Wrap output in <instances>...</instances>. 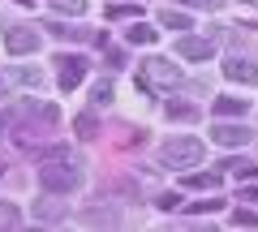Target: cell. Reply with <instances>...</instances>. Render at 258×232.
<instances>
[{
  "mask_svg": "<svg viewBox=\"0 0 258 232\" xmlns=\"http://www.w3.org/2000/svg\"><path fill=\"white\" fill-rule=\"evenodd\" d=\"M39 185H43L47 194H69V189L82 185V172H78V164L69 155H56V159H47V164L39 168Z\"/></svg>",
  "mask_w": 258,
  "mask_h": 232,
  "instance_id": "obj_1",
  "label": "cell"
},
{
  "mask_svg": "<svg viewBox=\"0 0 258 232\" xmlns=\"http://www.w3.org/2000/svg\"><path fill=\"white\" fill-rule=\"evenodd\" d=\"M159 164L164 168H198L203 164V142L198 138H172L159 146Z\"/></svg>",
  "mask_w": 258,
  "mask_h": 232,
  "instance_id": "obj_2",
  "label": "cell"
},
{
  "mask_svg": "<svg viewBox=\"0 0 258 232\" xmlns=\"http://www.w3.org/2000/svg\"><path fill=\"white\" fill-rule=\"evenodd\" d=\"M142 78H147V82L176 86V82H181V69H176L172 60H164V56H151V60H142Z\"/></svg>",
  "mask_w": 258,
  "mask_h": 232,
  "instance_id": "obj_3",
  "label": "cell"
},
{
  "mask_svg": "<svg viewBox=\"0 0 258 232\" xmlns=\"http://www.w3.org/2000/svg\"><path fill=\"white\" fill-rule=\"evenodd\" d=\"M211 142H215V146H245V142H249V129H245V125L220 121V125H211Z\"/></svg>",
  "mask_w": 258,
  "mask_h": 232,
  "instance_id": "obj_4",
  "label": "cell"
},
{
  "mask_svg": "<svg viewBox=\"0 0 258 232\" xmlns=\"http://www.w3.org/2000/svg\"><path fill=\"white\" fill-rule=\"evenodd\" d=\"M5 47H9L13 56H26V52H35V47H39V30H30V26H13L9 35H5Z\"/></svg>",
  "mask_w": 258,
  "mask_h": 232,
  "instance_id": "obj_5",
  "label": "cell"
},
{
  "mask_svg": "<svg viewBox=\"0 0 258 232\" xmlns=\"http://www.w3.org/2000/svg\"><path fill=\"white\" fill-rule=\"evenodd\" d=\"M176 52H181L185 60H211V56H215V39H198V35H185L181 43H176Z\"/></svg>",
  "mask_w": 258,
  "mask_h": 232,
  "instance_id": "obj_6",
  "label": "cell"
},
{
  "mask_svg": "<svg viewBox=\"0 0 258 232\" xmlns=\"http://www.w3.org/2000/svg\"><path fill=\"white\" fill-rule=\"evenodd\" d=\"M56 65H60V91H74V86L86 78V60L82 56H60Z\"/></svg>",
  "mask_w": 258,
  "mask_h": 232,
  "instance_id": "obj_7",
  "label": "cell"
},
{
  "mask_svg": "<svg viewBox=\"0 0 258 232\" xmlns=\"http://www.w3.org/2000/svg\"><path fill=\"white\" fill-rule=\"evenodd\" d=\"M224 78H228V82H241V86H258V65H249V60L232 56L228 65H224Z\"/></svg>",
  "mask_w": 258,
  "mask_h": 232,
  "instance_id": "obj_8",
  "label": "cell"
},
{
  "mask_svg": "<svg viewBox=\"0 0 258 232\" xmlns=\"http://www.w3.org/2000/svg\"><path fill=\"white\" fill-rule=\"evenodd\" d=\"M245 112H249V99H232V95L215 99V116H245Z\"/></svg>",
  "mask_w": 258,
  "mask_h": 232,
  "instance_id": "obj_9",
  "label": "cell"
},
{
  "mask_svg": "<svg viewBox=\"0 0 258 232\" xmlns=\"http://www.w3.org/2000/svg\"><path fill=\"white\" fill-rule=\"evenodd\" d=\"M185 189H203V194H215V189H220V177H215V172H189V177H185Z\"/></svg>",
  "mask_w": 258,
  "mask_h": 232,
  "instance_id": "obj_10",
  "label": "cell"
},
{
  "mask_svg": "<svg viewBox=\"0 0 258 232\" xmlns=\"http://www.w3.org/2000/svg\"><path fill=\"white\" fill-rule=\"evenodd\" d=\"M125 39H129L134 47H151V43H155V30H151L147 22H134V26L125 30Z\"/></svg>",
  "mask_w": 258,
  "mask_h": 232,
  "instance_id": "obj_11",
  "label": "cell"
},
{
  "mask_svg": "<svg viewBox=\"0 0 258 232\" xmlns=\"http://www.w3.org/2000/svg\"><path fill=\"white\" fill-rule=\"evenodd\" d=\"M13 78H18L22 86H30V91H39V86H43V73H39V69H30V65H18V69H13Z\"/></svg>",
  "mask_w": 258,
  "mask_h": 232,
  "instance_id": "obj_12",
  "label": "cell"
},
{
  "mask_svg": "<svg viewBox=\"0 0 258 232\" xmlns=\"http://www.w3.org/2000/svg\"><path fill=\"white\" fill-rule=\"evenodd\" d=\"M56 13H69V18H82L86 13V0H52Z\"/></svg>",
  "mask_w": 258,
  "mask_h": 232,
  "instance_id": "obj_13",
  "label": "cell"
},
{
  "mask_svg": "<svg viewBox=\"0 0 258 232\" xmlns=\"http://www.w3.org/2000/svg\"><path fill=\"white\" fill-rule=\"evenodd\" d=\"M159 22H164L168 30H189V18H185L181 9H164V18H159Z\"/></svg>",
  "mask_w": 258,
  "mask_h": 232,
  "instance_id": "obj_14",
  "label": "cell"
},
{
  "mask_svg": "<svg viewBox=\"0 0 258 232\" xmlns=\"http://www.w3.org/2000/svg\"><path fill=\"white\" fill-rule=\"evenodd\" d=\"M220 168H228L232 177H254V172H258V168H254V164H249V159H224V164H220Z\"/></svg>",
  "mask_w": 258,
  "mask_h": 232,
  "instance_id": "obj_15",
  "label": "cell"
},
{
  "mask_svg": "<svg viewBox=\"0 0 258 232\" xmlns=\"http://www.w3.org/2000/svg\"><path fill=\"white\" fill-rule=\"evenodd\" d=\"M47 30H52L56 39H86V30H78V26H64V22H47Z\"/></svg>",
  "mask_w": 258,
  "mask_h": 232,
  "instance_id": "obj_16",
  "label": "cell"
},
{
  "mask_svg": "<svg viewBox=\"0 0 258 232\" xmlns=\"http://www.w3.org/2000/svg\"><path fill=\"white\" fill-rule=\"evenodd\" d=\"M168 116H176V121H194L198 108H189V103H168Z\"/></svg>",
  "mask_w": 258,
  "mask_h": 232,
  "instance_id": "obj_17",
  "label": "cell"
},
{
  "mask_svg": "<svg viewBox=\"0 0 258 232\" xmlns=\"http://www.w3.org/2000/svg\"><path fill=\"white\" fill-rule=\"evenodd\" d=\"M112 103V82H95V108H108Z\"/></svg>",
  "mask_w": 258,
  "mask_h": 232,
  "instance_id": "obj_18",
  "label": "cell"
},
{
  "mask_svg": "<svg viewBox=\"0 0 258 232\" xmlns=\"http://www.w3.org/2000/svg\"><path fill=\"white\" fill-rule=\"evenodd\" d=\"M18 223H22V215L13 211V206H5V202H0V228H18Z\"/></svg>",
  "mask_w": 258,
  "mask_h": 232,
  "instance_id": "obj_19",
  "label": "cell"
},
{
  "mask_svg": "<svg viewBox=\"0 0 258 232\" xmlns=\"http://www.w3.org/2000/svg\"><path fill=\"white\" fill-rule=\"evenodd\" d=\"M64 215V206H56L52 198H43V206H39V219H60Z\"/></svg>",
  "mask_w": 258,
  "mask_h": 232,
  "instance_id": "obj_20",
  "label": "cell"
},
{
  "mask_svg": "<svg viewBox=\"0 0 258 232\" xmlns=\"http://www.w3.org/2000/svg\"><path fill=\"white\" fill-rule=\"evenodd\" d=\"M78 138H95V116H91V112L78 116Z\"/></svg>",
  "mask_w": 258,
  "mask_h": 232,
  "instance_id": "obj_21",
  "label": "cell"
},
{
  "mask_svg": "<svg viewBox=\"0 0 258 232\" xmlns=\"http://www.w3.org/2000/svg\"><path fill=\"white\" fill-rule=\"evenodd\" d=\"M232 223H237V228H258V215L254 211H237V215H232Z\"/></svg>",
  "mask_w": 258,
  "mask_h": 232,
  "instance_id": "obj_22",
  "label": "cell"
},
{
  "mask_svg": "<svg viewBox=\"0 0 258 232\" xmlns=\"http://www.w3.org/2000/svg\"><path fill=\"white\" fill-rule=\"evenodd\" d=\"M86 223H116V215H103V211H86Z\"/></svg>",
  "mask_w": 258,
  "mask_h": 232,
  "instance_id": "obj_23",
  "label": "cell"
},
{
  "mask_svg": "<svg viewBox=\"0 0 258 232\" xmlns=\"http://www.w3.org/2000/svg\"><path fill=\"white\" fill-rule=\"evenodd\" d=\"M220 206H224V202H220V198H211V202H194V206H189V211H198V215H203V211H220Z\"/></svg>",
  "mask_w": 258,
  "mask_h": 232,
  "instance_id": "obj_24",
  "label": "cell"
},
{
  "mask_svg": "<svg viewBox=\"0 0 258 232\" xmlns=\"http://www.w3.org/2000/svg\"><path fill=\"white\" fill-rule=\"evenodd\" d=\"M159 206H164V211H176V206H181V194H164V198H159Z\"/></svg>",
  "mask_w": 258,
  "mask_h": 232,
  "instance_id": "obj_25",
  "label": "cell"
},
{
  "mask_svg": "<svg viewBox=\"0 0 258 232\" xmlns=\"http://www.w3.org/2000/svg\"><path fill=\"white\" fill-rule=\"evenodd\" d=\"M241 202H258V185H249V189H241Z\"/></svg>",
  "mask_w": 258,
  "mask_h": 232,
  "instance_id": "obj_26",
  "label": "cell"
},
{
  "mask_svg": "<svg viewBox=\"0 0 258 232\" xmlns=\"http://www.w3.org/2000/svg\"><path fill=\"white\" fill-rule=\"evenodd\" d=\"M181 5H189V9H211V0H181Z\"/></svg>",
  "mask_w": 258,
  "mask_h": 232,
  "instance_id": "obj_27",
  "label": "cell"
},
{
  "mask_svg": "<svg viewBox=\"0 0 258 232\" xmlns=\"http://www.w3.org/2000/svg\"><path fill=\"white\" fill-rule=\"evenodd\" d=\"M5 91H9V82H5V73H0V99H5Z\"/></svg>",
  "mask_w": 258,
  "mask_h": 232,
  "instance_id": "obj_28",
  "label": "cell"
},
{
  "mask_svg": "<svg viewBox=\"0 0 258 232\" xmlns=\"http://www.w3.org/2000/svg\"><path fill=\"white\" fill-rule=\"evenodd\" d=\"M18 5H35V0H18Z\"/></svg>",
  "mask_w": 258,
  "mask_h": 232,
  "instance_id": "obj_29",
  "label": "cell"
},
{
  "mask_svg": "<svg viewBox=\"0 0 258 232\" xmlns=\"http://www.w3.org/2000/svg\"><path fill=\"white\" fill-rule=\"evenodd\" d=\"M245 5H258V0H245Z\"/></svg>",
  "mask_w": 258,
  "mask_h": 232,
  "instance_id": "obj_30",
  "label": "cell"
}]
</instances>
